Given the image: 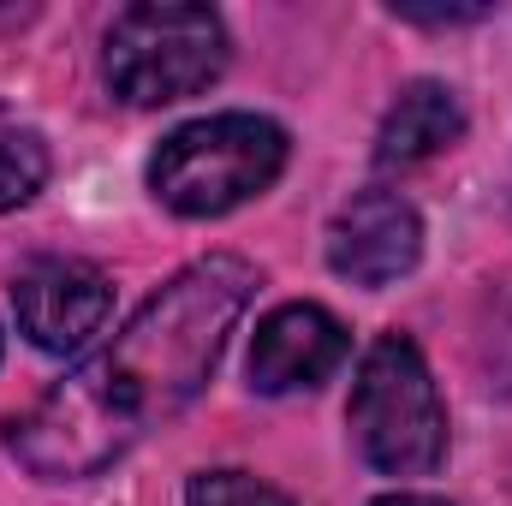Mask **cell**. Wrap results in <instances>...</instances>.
Instances as JSON below:
<instances>
[{
	"label": "cell",
	"mask_w": 512,
	"mask_h": 506,
	"mask_svg": "<svg viewBox=\"0 0 512 506\" xmlns=\"http://www.w3.org/2000/svg\"><path fill=\"white\" fill-rule=\"evenodd\" d=\"M251 298L256 268L245 256L209 251L185 262L96 358L12 417V459L42 483H90L120 465L209 387Z\"/></svg>",
	"instance_id": "cell-1"
},
{
	"label": "cell",
	"mask_w": 512,
	"mask_h": 506,
	"mask_svg": "<svg viewBox=\"0 0 512 506\" xmlns=\"http://www.w3.org/2000/svg\"><path fill=\"white\" fill-rule=\"evenodd\" d=\"M292 161V137L280 120L251 114V108H227V114H203L173 126L143 179L155 191L161 209H173L179 221H221L233 209L256 203Z\"/></svg>",
	"instance_id": "cell-2"
},
{
	"label": "cell",
	"mask_w": 512,
	"mask_h": 506,
	"mask_svg": "<svg viewBox=\"0 0 512 506\" xmlns=\"http://www.w3.org/2000/svg\"><path fill=\"white\" fill-rule=\"evenodd\" d=\"M352 441L382 477H429L447 465V405L423 346L399 328L376 334L358 358V381L346 399Z\"/></svg>",
	"instance_id": "cell-3"
},
{
	"label": "cell",
	"mask_w": 512,
	"mask_h": 506,
	"mask_svg": "<svg viewBox=\"0 0 512 506\" xmlns=\"http://www.w3.org/2000/svg\"><path fill=\"white\" fill-rule=\"evenodd\" d=\"M233 60L227 18L185 0H137L102 36V78L126 108H167L203 96Z\"/></svg>",
	"instance_id": "cell-4"
},
{
	"label": "cell",
	"mask_w": 512,
	"mask_h": 506,
	"mask_svg": "<svg viewBox=\"0 0 512 506\" xmlns=\"http://www.w3.org/2000/svg\"><path fill=\"white\" fill-rule=\"evenodd\" d=\"M12 316L36 352L66 358L108 328L114 280L90 256H30L12 274Z\"/></svg>",
	"instance_id": "cell-5"
},
{
	"label": "cell",
	"mask_w": 512,
	"mask_h": 506,
	"mask_svg": "<svg viewBox=\"0 0 512 506\" xmlns=\"http://www.w3.org/2000/svg\"><path fill=\"white\" fill-rule=\"evenodd\" d=\"M417 262H423V215L405 191L370 185L328 227V268L346 286L382 292L393 280H405Z\"/></svg>",
	"instance_id": "cell-6"
},
{
	"label": "cell",
	"mask_w": 512,
	"mask_h": 506,
	"mask_svg": "<svg viewBox=\"0 0 512 506\" xmlns=\"http://www.w3.org/2000/svg\"><path fill=\"white\" fill-rule=\"evenodd\" d=\"M352 358V334L346 322L328 310V304H310V298H292L280 310H268L256 322L251 340V387L268 399H286V393H310L334 376L340 364Z\"/></svg>",
	"instance_id": "cell-7"
},
{
	"label": "cell",
	"mask_w": 512,
	"mask_h": 506,
	"mask_svg": "<svg viewBox=\"0 0 512 506\" xmlns=\"http://www.w3.org/2000/svg\"><path fill=\"white\" fill-rule=\"evenodd\" d=\"M465 137V108L441 78H417L399 90V102L387 108L376 131V167L382 173H411L423 161H435L441 149H453Z\"/></svg>",
	"instance_id": "cell-8"
},
{
	"label": "cell",
	"mask_w": 512,
	"mask_h": 506,
	"mask_svg": "<svg viewBox=\"0 0 512 506\" xmlns=\"http://www.w3.org/2000/svg\"><path fill=\"white\" fill-rule=\"evenodd\" d=\"M48 143L30 120H18L6 102H0V215L36 203V191L48 185Z\"/></svg>",
	"instance_id": "cell-9"
},
{
	"label": "cell",
	"mask_w": 512,
	"mask_h": 506,
	"mask_svg": "<svg viewBox=\"0 0 512 506\" xmlns=\"http://www.w3.org/2000/svg\"><path fill=\"white\" fill-rule=\"evenodd\" d=\"M185 506H292V495H280L274 483H262L251 471L221 465V471H197L185 483Z\"/></svg>",
	"instance_id": "cell-10"
},
{
	"label": "cell",
	"mask_w": 512,
	"mask_h": 506,
	"mask_svg": "<svg viewBox=\"0 0 512 506\" xmlns=\"http://www.w3.org/2000/svg\"><path fill=\"white\" fill-rule=\"evenodd\" d=\"M376 506H453V501H441V495H405V489H393V495H382Z\"/></svg>",
	"instance_id": "cell-11"
},
{
	"label": "cell",
	"mask_w": 512,
	"mask_h": 506,
	"mask_svg": "<svg viewBox=\"0 0 512 506\" xmlns=\"http://www.w3.org/2000/svg\"><path fill=\"white\" fill-rule=\"evenodd\" d=\"M0 352H6V334H0Z\"/></svg>",
	"instance_id": "cell-12"
}]
</instances>
